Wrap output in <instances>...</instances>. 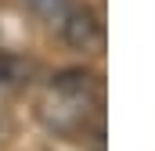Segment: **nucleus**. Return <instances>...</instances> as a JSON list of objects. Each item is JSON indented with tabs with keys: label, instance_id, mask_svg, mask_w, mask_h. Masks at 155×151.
Masks as SVG:
<instances>
[{
	"label": "nucleus",
	"instance_id": "1",
	"mask_svg": "<svg viewBox=\"0 0 155 151\" xmlns=\"http://www.w3.org/2000/svg\"><path fill=\"white\" fill-rule=\"evenodd\" d=\"M97 76L83 72V69H69V72L54 76V83L47 86L43 101H40V119L58 130V133H76L87 126V115L97 104Z\"/></svg>",
	"mask_w": 155,
	"mask_h": 151
},
{
	"label": "nucleus",
	"instance_id": "4",
	"mask_svg": "<svg viewBox=\"0 0 155 151\" xmlns=\"http://www.w3.org/2000/svg\"><path fill=\"white\" fill-rule=\"evenodd\" d=\"M25 72H29V69H25L15 54H0V83H4V86H18Z\"/></svg>",
	"mask_w": 155,
	"mask_h": 151
},
{
	"label": "nucleus",
	"instance_id": "2",
	"mask_svg": "<svg viewBox=\"0 0 155 151\" xmlns=\"http://www.w3.org/2000/svg\"><path fill=\"white\" fill-rule=\"evenodd\" d=\"M61 36L69 40L79 50H90L97 47L105 36V25H101V14L94 7H69V14L61 18Z\"/></svg>",
	"mask_w": 155,
	"mask_h": 151
},
{
	"label": "nucleus",
	"instance_id": "3",
	"mask_svg": "<svg viewBox=\"0 0 155 151\" xmlns=\"http://www.w3.org/2000/svg\"><path fill=\"white\" fill-rule=\"evenodd\" d=\"M25 7L36 14L40 22H47V25H61V18L69 14V0H25Z\"/></svg>",
	"mask_w": 155,
	"mask_h": 151
}]
</instances>
